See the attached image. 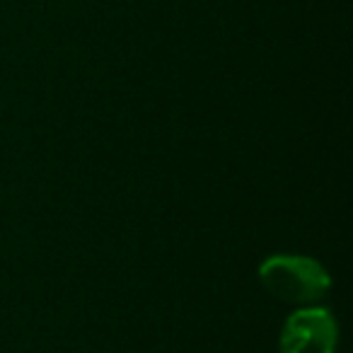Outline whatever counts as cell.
Instances as JSON below:
<instances>
[{"label": "cell", "mask_w": 353, "mask_h": 353, "mask_svg": "<svg viewBox=\"0 0 353 353\" xmlns=\"http://www.w3.org/2000/svg\"><path fill=\"white\" fill-rule=\"evenodd\" d=\"M259 281L271 295L298 307H310L332 288L329 271L317 259L300 254H274L259 266Z\"/></svg>", "instance_id": "cell-1"}, {"label": "cell", "mask_w": 353, "mask_h": 353, "mask_svg": "<svg viewBox=\"0 0 353 353\" xmlns=\"http://www.w3.org/2000/svg\"><path fill=\"white\" fill-rule=\"evenodd\" d=\"M339 324L334 314L317 305L300 307L281 329V353H336Z\"/></svg>", "instance_id": "cell-2"}]
</instances>
